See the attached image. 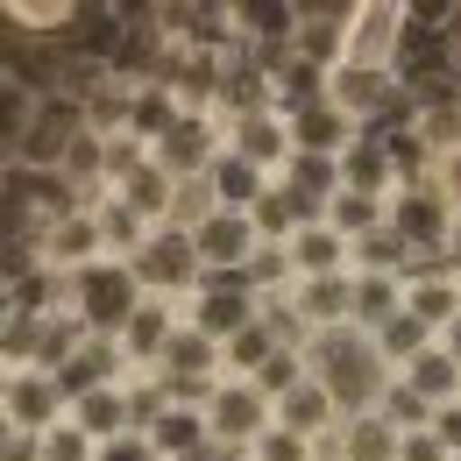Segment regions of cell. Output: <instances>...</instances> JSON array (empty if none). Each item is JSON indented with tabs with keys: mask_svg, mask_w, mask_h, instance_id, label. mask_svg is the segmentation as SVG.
Wrapping results in <instances>:
<instances>
[{
	"mask_svg": "<svg viewBox=\"0 0 461 461\" xmlns=\"http://www.w3.org/2000/svg\"><path fill=\"white\" fill-rule=\"evenodd\" d=\"M341 100H376V71H341Z\"/></svg>",
	"mask_w": 461,
	"mask_h": 461,
	"instance_id": "9",
	"label": "cell"
},
{
	"mask_svg": "<svg viewBox=\"0 0 461 461\" xmlns=\"http://www.w3.org/2000/svg\"><path fill=\"white\" fill-rule=\"evenodd\" d=\"M192 433H199L192 419H164V447H177V440H192Z\"/></svg>",
	"mask_w": 461,
	"mask_h": 461,
	"instance_id": "20",
	"label": "cell"
},
{
	"mask_svg": "<svg viewBox=\"0 0 461 461\" xmlns=\"http://www.w3.org/2000/svg\"><path fill=\"white\" fill-rule=\"evenodd\" d=\"M58 14H64V7H43V0H29V7H22V22H29V29H50Z\"/></svg>",
	"mask_w": 461,
	"mask_h": 461,
	"instance_id": "17",
	"label": "cell"
},
{
	"mask_svg": "<svg viewBox=\"0 0 461 461\" xmlns=\"http://www.w3.org/2000/svg\"><path fill=\"white\" fill-rule=\"evenodd\" d=\"M114 419H121V398H107V391H93V398H86V426H93V433H107Z\"/></svg>",
	"mask_w": 461,
	"mask_h": 461,
	"instance_id": "5",
	"label": "cell"
},
{
	"mask_svg": "<svg viewBox=\"0 0 461 461\" xmlns=\"http://www.w3.org/2000/svg\"><path fill=\"white\" fill-rule=\"evenodd\" d=\"M221 192H228V199H249L256 185H249V171H241V164H221Z\"/></svg>",
	"mask_w": 461,
	"mask_h": 461,
	"instance_id": "10",
	"label": "cell"
},
{
	"mask_svg": "<svg viewBox=\"0 0 461 461\" xmlns=\"http://www.w3.org/2000/svg\"><path fill=\"white\" fill-rule=\"evenodd\" d=\"M391 36H398V14H391V7H369V14L355 22V36H348L355 64H376L384 50H391Z\"/></svg>",
	"mask_w": 461,
	"mask_h": 461,
	"instance_id": "1",
	"label": "cell"
},
{
	"mask_svg": "<svg viewBox=\"0 0 461 461\" xmlns=\"http://www.w3.org/2000/svg\"><path fill=\"white\" fill-rule=\"evenodd\" d=\"M455 355H461V327H455Z\"/></svg>",
	"mask_w": 461,
	"mask_h": 461,
	"instance_id": "22",
	"label": "cell"
},
{
	"mask_svg": "<svg viewBox=\"0 0 461 461\" xmlns=\"http://www.w3.org/2000/svg\"><path fill=\"white\" fill-rule=\"evenodd\" d=\"M171 362H185V369H199V362H206V341H199V334H192V341H171Z\"/></svg>",
	"mask_w": 461,
	"mask_h": 461,
	"instance_id": "11",
	"label": "cell"
},
{
	"mask_svg": "<svg viewBox=\"0 0 461 461\" xmlns=\"http://www.w3.org/2000/svg\"><path fill=\"white\" fill-rule=\"evenodd\" d=\"M263 455L270 461H305V447H298V440H263Z\"/></svg>",
	"mask_w": 461,
	"mask_h": 461,
	"instance_id": "19",
	"label": "cell"
},
{
	"mask_svg": "<svg viewBox=\"0 0 461 461\" xmlns=\"http://www.w3.org/2000/svg\"><path fill=\"white\" fill-rule=\"evenodd\" d=\"M440 171H447V192H461V157H447Z\"/></svg>",
	"mask_w": 461,
	"mask_h": 461,
	"instance_id": "21",
	"label": "cell"
},
{
	"mask_svg": "<svg viewBox=\"0 0 461 461\" xmlns=\"http://www.w3.org/2000/svg\"><path fill=\"white\" fill-rule=\"evenodd\" d=\"M411 305H419V320H440V312L455 305V291H447V285H419V298H411Z\"/></svg>",
	"mask_w": 461,
	"mask_h": 461,
	"instance_id": "6",
	"label": "cell"
},
{
	"mask_svg": "<svg viewBox=\"0 0 461 461\" xmlns=\"http://www.w3.org/2000/svg\"><path fill=\"white\" fill-rule=\"evenodd\" d=\"M298 256H305V263H334V241H327V234H305Z\"/></svg>",
	"mask_w": 461,
	"mask_h": 461,
	"instance_id": "12",
	"label": "cell"
},
{
	"mask_svg": "<svg viewBox=\"0 0 461 461\" xmlns=\"http://www.w3.org/2000/svg\"><path fill=\"white\" fill-rule=\"evenodd\" d=\"M341 128H334V114H305V142H334Z\"/></svg>",
	"mask_w": 461,
	"mask_h": 461,
	"instance_id": "15",
	"label": "cell"
},
{
	"mask_svg": "<svg viewBox=\"0 0 461 461\" xmlns=\"http://www.w3.org/2000/svg\"><path fill=\"white\" fill-rule=\"evenodd\" d=\"M50 461H86V440H78V433H58V440H50Z\"/></svg>",
	"mask_w": 461,
	"mask_h": 461,
	"instance_id": "13",
	"label": "cell"
},
{
	"mask_svg": "<svg viewBox=\"0 0 461 461\" xmlns=\"http://www.w3.org/2000/svg\"><path fill=\"white\" fill-rule=\"evenodd\" d=\"M391 348H398V355H411V348H419V320H398V327H391Z\"/></svg>",
	"mask_w": 461,
	"mask_h": 461,
	"instance_id": "16",
	"label": "cell"
},
{
	"mask_svg": "<svg viewBox=\"0 0 461 461\" xmlns=\"http://www.w3.org/2000/svg\"><path fill=\"white\" fill-rule=\"evenodd\" d=\"M213 426H221V433H249V426H256V398H249V391H228L221 411H213Z\"/></svg>",
	"mask_w": 461,
	"mask_h": 461,
	"instance_id": "2",
	"label": "cell"
},
{
	"mask_svg": "<svg viewBox=\"0 0 461 461\" xmlns=\"http://www.w3.org/2000/svg\"><path fill=\"white\" fill-rule=\"evenodd\" d=\"M93 312H100V320L128 312V285H121V277H93Z\"/></svg>",
	"mask_w": 461,
	"mask_h": 461,
	"instance_id": "4",
	"label": "cell"
},
{
	"mask_svg": "<svg viewBox=\"0 0 461 461\" xmlns=\"http://www.w3.org/2000/svg\"><path fill=\"white\" fill-rule=\"evenodd\" d=\"M199 249H206V256H241V249H249V228H241V221H213Z\"/></svg>",
	"mask_w": 461,
	"mask_h": 461,
	"instance_id": "3",
	"label": "cell"
},
{
	"mask_svg": "<svg viewBox=\"0 0 461 461\" xmlns=\"http://www.w3.org/2000/svg\"><path fill=\"white\" fill-rule=\"evenodd\" d=\"M86 249H93V228H86V221L58 228V256H86Z\"/></svg>",
	"mask_w": 461,
	"mask_h": 461,
	"instance_id": "8",
	"label": "cell"
},
{
	"mask_svg": "<svg viewBox=\"0 0 461 461\" xmlns=\"http://www.w3.org/2000/svg\"><path fill=\"white\" fill-rule=\"evenodd\" d=\"M241 312H249L241 298H213V305H206V320H213V327H228V320H241Z\"/></svg>",
	"mask_w": 461,
	"mask_h": 461,
	"instance_id": "14",
	"label": "cell"
},
{
	"mask_svg": "<svg viewBox=\"0 0 461 461\" xmlns=\"http://www.w3.org/2000/svg\"><path fill=\"white\" fill-rule=\"evenodd\" d=\"M312 312H341V285H312Z\"/></svg>",
	"mask_w": 461,
	"mask_h": 461,
	"instance_id": "18",
	"label": "cell"
},
{
	"mask_svg": "<svg viewBox=\"0 0 461 461\" xmlns=\"http://www.w3.org/2000/svg\"><path fill=\"white\" fill-rule=\"evenodd\" d=\"M14 411H22L29 426H36V419L50 411V391H43V384H22V391H14Z\"/></svg>",
	"mask_w": 461,
	"mask_h": 461,
	"instance_id": "7",
	"label": "cell"
}]
</instances>
